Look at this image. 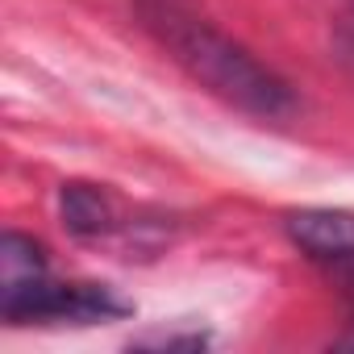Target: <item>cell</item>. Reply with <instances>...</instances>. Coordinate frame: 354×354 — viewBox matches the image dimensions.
Here are the masks:
<instances>
[{
  "label": "cell",
  "mask_w": 354,
  "mask_h": 354,
  "mask_svg": "<svg viewBox=\"0 0 354 354\" xmlns=\"http://www.w3.org/2000/svg\"><path fill=\"white\" fill-rule=\"evenodd\" d=\"M142 21L162 42V50L217 100H225L259 121L296 117L292 88L271 67H263L242 42H234L230 34H221L192 9L175 5V0H142Z\"/></svg>",
  "instance_id": "1"
},
{
  "label": "cell",
  "mask_w": 354,
  "mask_h": 354,
  "mask_svg": "<svg viewBox=\"0 0 354 354\" xmlns=\"http://www.w3.org/2000/svg\"><path fill=\"white\" fill-rule=\"evenodd\" d=\"M9 325H96V321H117L129 317V300H121L104 283H59L42 279L17 300L0 304Z\"/></svg>",
  "instance_id": "2"
},
{
  "label": "cell",
  "mask_w": 354,
  "mask_h": 354,
  "mask_svg": "<svg viewBox=\"0 0 354 354\" xmlns=\"http://www.w3.org/2000/svg\"><path fill=\"white\" fill-rule=\"evenodd\" d=\"M292 246L317 263L333 283L354 292V213L346 209H296L283 217Z\"/></svg>",
  "instance_id": "3"
},
{
  "label": "cell",
  "mask_w": 354,
  "mask_h": 354,
  "mask_svg": "<svg viewBox=\"0 0 354 354\" xmlns=\"http://www.w3.org/2000/svg\"><path fill=\"white\" fill-rule=\"evenodd\" d=\"M59 209H63V225L75 238H109L121 230L117 201L96 184H63Z\"/></svg>",
  "instance_id": "4"
},
{
  "label": "cell",
  "mask_w": 354,
  "mask_h": 354,
  "mask_svg": "<svg viewBox=\"0 0 354 354\" xmlns=\"http://www.w3.org/2000/svg\"><path fill=\"white\" fill-rule=\"evenodd\" d=\"M46 275H50L46 250H42L34 238H26V234L9 230V234H5V242H0V304L26 296V292H30V288H38Z\"/></svg>",
  "instance_id": "5"
},
{
  "label": "cell",
  "mask_w": 354,
  "mask_h": 354,
  "mask_svg": "<svg viewBox=\"0 0 354 354\" xmlns=\"http://www.w3.org/2000/svg\"><path fill=\"white\" fill-rule=\"evenodd\" d=\"M138 346H154V350H196V346H205V333H158V337H146Z\"/></svg>",
  "instance_id": "6"
},
{
  "label": "cell",
  "mask_w": 354,
  "mask_h": 354,
  "mask_svg": "<svg viewBox=\"0 0 354 354\" xmlns=\"http://www.w3.org/2000/svg\"><path fill=\"white\" fill-rule=\"evenodd\" d=\"M337 346H354V317H350V329H346V333L337 337Z\"/></svg>",
  "instance_id": "7"
}]
</instances>
